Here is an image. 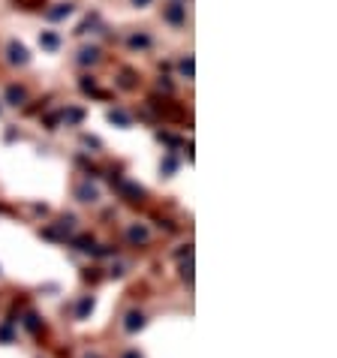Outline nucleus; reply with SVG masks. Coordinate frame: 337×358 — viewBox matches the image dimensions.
<instances>
[{
	"label": "nucleus",
	"mask_w": 337,
	"mask_h": 358,
	"mask_svg": "<svg viewBox=\"0 0 337 358\" xmlns=\"http://www.w3.org/2000/svg\"><path fill=\"white\" fill-rule=\"evenodd\" d=\"M163 172H166V175H172V172H175V157H169V159H166V166H163Z\"/></svg>",
	"instance_id": "19"
},
{
	"label": "nucleus",
	"mask_w": 337,
	"mask_h": 358,
	"mask_svg": "<svg viewBox=\"0 0 337 358\" xmlns=\"http://www.w3.org/2000/svg\"><path fill=\"white\" fill-rule=\"evenodd\" d=\"M40 42H42V48H48V51H55L58 45H60V40H58V33H42V37H40Z\"/></svg>",
	"instance_id": "8"
},
{
	"label": "nucleus",
	"mask_w": 337,
	"mask_h": 358,
	"mask_svg": "<svg viewBox=\"0 0 337 358\" xmlns=\"http://www.w3.org/2000/svg\"><path fill=\"white\" fill-rule=\"evenodd\" d=\"M6 99H9L12 105H21V102L27 99V94L21 91V87H15V84H12V87H6Z\"/></svg>",
	"instance_id": "4"
},
{
	"label": "nucleus",
	"mask_w": 337,
	"mask_h": 358,
	"mask_svg": "<svg viewBox=\"0 0 337 358\" xmlns=\"http://www.w3.org/2000/svg\"><path fill=\"white\" fill-rule=\"evenodd\" d=\"M141 325H145V316H141V313H136V310H133V313L127 316V331H139Z\"/></svg>",
	"instance_id": "9"
},
{
	"label": "nucleus",
	"mask_w": 337,
	"mask_h": 358,
	"mask_svg": "<svg viewBox=\"0 0 337 358\" xmlns=\"http://www.w3.org/2000/svg\"><path fill=\"white\" fill-rule=\"evenodd\" d=\"M123 358H141L139 352H127V355H123Z\"/></svg>",
	"instance_id": "21"
},
{
	"label": "nucleus",
	"mask_w": 337,
	"mask_h": 358,
	"mask_svg": "<svg viewBox=\"0 0 337 358\" xmlns=\"http://www.w3.org/2000/svg\"><path fill=\"white\" fill-rule=\"evenodd\" d=\"M94 310V298H81V304H79V319H87V313Z\"/></svg>",
	"instance_id": "10"
},
{
	"label": "nucleus",
	"mask_w": 337,
	"mask_h": 358,
	"mask_svg": "<svg viewBox=\"0 0 337 358\" xmlns=\"http://www.w3.org/2000/svg\"><path fill=\"white\" fill-rule=\"evenodd\" d=\"M76 247H79V250H84V253H94V250H97V247H94V238H79V241H76Z\"/></svg>",
	"instance_id": "14"
},
{
	"label": "nucleus",
	"mask_w": 337,
	"mask_h": 358,
	"mask_svg": "<svg viewBox=\"0 0 337 358\" xmlns=\"http://www.w3.org/2000/svg\"><path fill=\"white\" fill-rule=\"evenodd\" d=\"M130 241H133V244H145V241H148V229H145V226H133V229H130Z\"/></svg>",
	"instance_id": "7"
},
{
	"label": "nucleus",
	"mask_w": 337,
	"mask_h": 358,
	"mask_svg": "<svg viewBox=\"0 0 337 358\" xmlns=\"http://www.w3.org/2000/svg\"><path fill=\"white\" fill-rule=\"evenodd\" d=\"M97 196H99V193H97V187H91V184H81V187H79V199H81V202H97Z\"/></svg>",
	"instance_id": "6"
},
{
	"label": "nucleus",
	"mask_w": 337,
	"mask_h": 358,
	"mask_svg": "<svg viewBox=\"0 0 337 358\" xmlns=\"http://www.w3.org/2000/svg\"><path fill=\"white\" fill-rule=\"evenodd\" d=\"M97 58H99V48H81L79 51V63H97Z\"/></svg>",
	"instance_id": "5"
},
{
	"label": "nucleus",
	"mask_w": 337,
	"mask_h": 358,
	"mask_svg": "<svg viewBox=\"0 0 337 358\" xmlns=\"http://www.w3.org/2000/svg\"><path fill=\"white\" fill-rule=\"evenodd\" d=\"M81 91H94V79H91V76L81 79Z\"/></svg>",
	"instance_id": "18"
},
{
	"label": "nucleus",
	"mask_w": 337,
	"mask_h": 358,
	"mask_svg": "<svg viewBox=\"0 0 337 358\" xmlns=\"http://www.w3.org/2000/svg\"><path fill=\"white\" fill-rule=\"evenodd\" d=\"M130 45H133V48H148V45H151V37H145V33H139V37H130Z\"/></svg>",
	"instance_id": "11"
},
{
	"label": "nucleus",
	"mask_w": 337,
	"mask_h": 358,
	"mask_svg": "<svg viewBox=\"0 0 337 358\" xmlns=\"http://www.w3.org/2000/svg\"><path fill=\"white\" fill-rule=\"evenodd\" d=\"M166 19H169L172 24H181V21H184V6H181V3H169V6H166Z\"/></svg>",
	"instance_id": "2"
},
{
	"label": "nucleus",
	"mask_w": 337,
	"mask_h": 358,
	"mask_svg": "<svg viewBox=\"0 0 337 358\" xmlns=\"http://www.w3.org/2000/svg\"><path fill=\"white\" fill-rule=\"evenodd\" d=\"M123 193H127V196H133V199H141V196H145V190H141V187H136V184H123Z\"/></svg>",
	"instance_id": "15"
},
{
	"label": "nucleus",
	"mask_w": 337,
	"mask_h": 358,
	"mask_svg": "<svg viewBox=\"0 0 337 358\" xmlns=\"http://www.w3.org/2000/svg\"><path fill=\"white\" fill-rule=\"evenodd\" d=\"M109 120L112 123H120V127H130V118L123 115V112H109Z\"/></svg>",
	"instance_id": "12"
},
{
	"label": "nucleus",
	"mask_w": 337,
	"mask_h": 358,
	"mask_svg": "<svg viewBox=\"0 0 337 358\" xmlns=\"http://www.w3.org/2000/svg\"><path fill=\"white\" fill-rule=\"evenodd\" d=\"M181 73H184L187 79H193V58H187V60H181Z\"/></svg>",
	"instance_id": "17"
},
{
	"label": "nucleus",
	"mask_w": 337,
	"mask_h": 358,
	"mask_svg": "<svg viewBox=\"0 0 337 358\" xmlns=\"http://www.w3.org/2000/svg\"><path fill=\"white\" fill-rule=\"evenodd\" d=\"M133 3H136V6H148V3H151V0H133Z\"/></svg>",
	"instance_id": "20"
},
{
	"label": "nucleus",
	"mask_w": 337,
	"mask_h": 358,
	"mask_svg": "<svg viewBox=\"0 0 337 358\" xmlns=\"http://www.w3.org/2000/svg\"><path fill=\"white\" fill-rule=\"evenodd\" d=\"M66 15H73V3H58L55 9H48V19H51V21L66 19Z\"/></svg>",
	"instance_id": "3"
},
{
	"label": "nucleus",
	"mask_w": 337,
	"mask_h": 358,
	"mask_svg": "<svg viewBox=\"0 0 337 358\" xmlns=\"http://www.w3.org/2000/svg\"><path fill=\"white\" fill-rule=\"evenodd\" d=\"M30 55H27V48L19 45V42H9V63H27Z\"/></svg>",
	"instance_id": "1"
},
{
	"label": "nucleus",
	"mask_w": 337,
	"mask_h": 358,
	"mask_svg": "<svg viewBox=\"0 0 337 358\" xmlns=\"http://www.w3.org/2000/svg\"><path fill=\"white\" fill-rule=\"evenodd\" d=\"M24 325H27V331H40V316L37 313H27L24 316Z\"/></svg>",
	"instance_id": "13"
},
{
	"label": "nucleus",
	"mask_w": 337,
	"mask_h": 358,
	"mask_svg": "<svg viewBox=\"0 0 337 358\" xmlns=\"http://www.w3.org/2000/svg\"><path fill=\"white\" fill-rule=\"evenodd\" d=\"M63 118H66L69 123H79L84 115H81V109H66V112H63Z\"/></svg>",
	"instance_id": "16"
}]
</instances>
